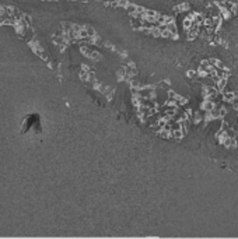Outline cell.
Masks as SVG:
<instances>
[{"instance_id": "cell-1", "label": "cell", "mask_w": 238, "mask_h": 239, "mask_svg": "<svg viewBox=\"0 0 238 239\" xmlns=\"http://www.w3.org/2000/svg\"><path fill=\"white\" fill-rule=\"evenodd\" d=\"M32 127H35L36 130L39 129V118L38 115H30L27 116V118L24 119V122H22L21 124V133H25L27 130L32 129ZM39 132V130H38Z\"/></svg>"}]
</instances>
